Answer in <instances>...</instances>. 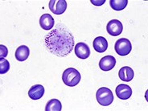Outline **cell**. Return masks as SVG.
<instances>
[{"label":"cell","instance_id":"obj_18","mask_svg":"<svg viewBox=\"0 0 148 111\" xmlns=\"http://www.w3.org/2000/svg\"><path fill=\"white\" fill-rule=\"evenodd\" d=\"M8 48H6V46L4 45H0V57L4 58L8 56Z\"/></svg>","mask_w":148,"mask_h":111},{"label":"cell","instance_id":"obj_11","mask_svg":"<svg viewBox=\"0 0 148 111\" xmlns=\"http://www.w3.org/2000/svg\"><path fill=\"white\" fill-rule=\"evenodd\" d=\"M55 21L54 18H52V15L49 14H44L41 15L40 18V25L45 31L51 30L54 27Z\"/></svg>","mask_w":148,"mask_h":111},{"label":"cell","instance_id":"obj_3","mask_svg":"<svg viewBox=\"0 0 148 111\" xmlns=\"http://www.w3.org/2000/svg\"><path fill=\"white\" fill-rule=\"evenodd\" d=\"M96 98L97 102L100 105L103 106H107L113 102L114 95L110 89L106 87H102L97 91Z\"/></svg>","mask_w":148,"mask_h":111},{"label":"cell","instance_id":"obj_17","mask_svg":"<svg viewBox=\"0 0 148 111\" xmlns=\"http://www.w3.org/2000/svg\"><path fill=\"white\" fill-rule=\"evenodd\" d=\"M10 69V63L5 58H0V73L5 74Z\"/></svg>","mask_w":148,"mask_h":111},{"label":"cell","instance_id":"obj_6","mask_svg":"<svg viewBox=\"0 0 148 111\" xmlns=\"http://www.w3.org/2000/svg\"><path fill=\"white\" fill-rule=\"evenodd\" d=\"M106 30H107L108 33L110 36H118L122 32L123 25L118 19H112L107 23Z\"/></svg>","mask_w":148,"mask_h":111},{"label":"cell","instance_id":"obj_9","mask_svg":"<svg viewBox=\"0 0 148 111\" xmlns=\"http://www.w3.org/2000/svg\"><path fill=\"white\" fill-rule=\"evenodd\" d=\"M116 64V59L113 56H106L100 60L99 67L101 70L110 71L114 69Z\"/></svg>","mask_w":148,"mask_h":111},{"label":"cell","instance_id":"obj_2","mask_svg":"<svg viewBox=\"0 0 148 111\" xmlns=\"http://www.w3.org/2000/svg\"><path fill=\"white\" fill-rule=\"evenodd\" d=\"M81 73L76 69L69 68L66 70H64L62 75V80L64 83L68 86L73 87L75 85L79 84L81 82Z\"/></svg>","mask_w":148,"mask_h":111},{"label":"cell","instance_id":"obj_8","mask_svg":"<svg viewBox=\"0 0 148 111\" xmlns=\"http://www.w3.org/2000/svg\"><path fill=\"white\" fill-rule=\"evenodd\" d=\"M75 54L80 59H87L90 56V49L85 43H78L74 48Z\"/></svg>","mask_w":148,"mask_h":111},{"label":"cell","instance_id":"obj_12","mask_svg":"<svg viewBox=\"0 0 148 111\" xmlns=\"http://www.w3.org/2000/svg\"><path fill=\"white\" fill-rule=\"evenodd\" d=\"M93 48L97 52H104L108 48V42L106 38L102 36L96 37L92 43Z\"/></svg>","mask_w":148,"mask_h":111},{"label":"cell","instance_id":"obj_10","mask_svg":"<svg viewBox=\"0 0 148 111\" xmlns=\"http://www.w3.org/2000/svg\"><path fill=\"white\" fill-rule=\"evenodd\" d=\"M45 94V88L41 85H33L28 91V96L32 100H39Z\"/></svg>","mask_w":148,"mask_h":111},{"label":"cell","instance_id":"obj_1","mask_svg":"<svg viewBox=\"0 0 148 111\" xmlns=\"http://www.w3.org/2000/svg\"><path fill=\"white\" fill-rule=\"evenodd\" d=\"M45 44L53 55L65 57L74 49V36L67 27L58 24L46 36Z\"/></svg>","mask_w":148,"mask_h":111},{"label":"cell","instance_id":"obj_15","mask_svg":"<svg viewBox=\"0 0 148 111\" xmlns=\"http://www.w3.org/2000/svg\"><path fill=\"white\" fill-rule=\"evenodd\" d=\"M62 110V105L61 102L57 99H52L48 101L46 107H45V110L46 111H60Z\"/></svg>","mask_w":148,"mask_h":111},{"label":"cell","instance_id":"obj_19","mask_svg":"<svg viewBox=\"0 0 148 111\" xmlns=\"http://www.w3.org/2000/svg\"><path fill=\"white\" fill-rule=\"evenodd\" d=\"M105 0H101V1H96V0H91V3L92 4H94V5H96V6H101V5H102V4L105 3Z\"/></svg>","mask_w":148,"mask_h":111},{"label":"cell","instance_id":"obj_4","mask_svg":"<svg viewBox=\"0 0 148 111\" xmlns=\"http://www.w3.org/2000/svg\"><path fill=\"white\" fill-rule=\"evenodd\" d=\"M116 52L119 56H127L132 50V45L130 41L126 38H121L116 41L114 46Z\"/></svg>","mask_w":148,"mask_h":111},{"label":"cell","instance_id":"obj_13","mask_svg":"<svg viewBox=\"0 0 148 111\" xmlns=\"http://www.w3.org/2000/svg\"><path fill=\"white\" fill-rule=\"evenodd\" d=\"M119 78L122 80V82H130L134 78V71L131 68L125 66L120 69L119 73Z\"/></svg>","mask_w":148,"mask_h":111},{"label":"cell","instance_id":"obj_5","mask_svg":"<svg viewBox=\"0 0 148 111\" xmlns=\"http://www.w3.org/2000/svg\"><path fill=\"white\" fill-rule=\"evenodd\" d=\"M49 9L55 15H61L67 9L65 0H51L49 2Z\"/></svg>","mask_w":148,"mask_h":111},{"label":"cell","instance_id":"obj_7","mask_svg":"<svg viewBox=\"0 0 148 111\" xmlns=\"http://www.w3.org/2000/svg\"><path fill=\"white\" fill-rule=\"evenodd\" d=\"M115 92L119 98L122 99V100H127L132 95V89L129 85L121 84L116 88Z\"/></svg>","mask_w":148,"mask_h":111},{"label":"cell","instance_id":"obj_16","mask_svg":"<svg viewBox=\"0 0 148 111\" xmlns=\"http://www.w3.org/2000/svg\"><path fill=\"white\" fill-rule=\"evenodd\" d=\"M128 1L127 0H110V7L114 11H122L123 9H125L127 6Z\"/></svg>","mask_w":148,"mask_h":111},{"label":"cell","instance_id":"obj_14","mask_svg":"<svg viewBox=\"0 0 148 111\" xmlns=\"http://www.w3.org/2000/svg\"><path fill=\"white\" fill-rule=\"evenodd\" d=\"M30 54V50L29 48L27 46L25 45H21L19 46L17 49H16V52H15V58L17 60L23 62L24 60H26Z\"/></svg>","mask_w":148,"mask_h":111}]
</instances>
